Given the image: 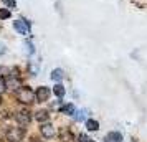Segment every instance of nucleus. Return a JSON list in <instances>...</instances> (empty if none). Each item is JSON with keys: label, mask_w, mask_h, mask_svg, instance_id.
I'll use <instances>...</instances> for the list:
<instances>
[{"label": "nucleus", "mask_w": 147, "mask_h": 142, "mask_svg": "<svg viewBox=\"0 0 147 142\" xmlns=\"http://www.w3.org/2000/svg\"><path fill=\"white\" fill-rule=\"evenodd\" d=\"M15 96H17V101L22 102V104H32V102H35V99H36L35 93L30 88H27V86H22V88H18Z\"/></svg>", "instance_id": "nucleus-1"}, {"label": "nucleus", "mask_w": 147, "mask_h": 142, "mask_svg": "<svg viewBox=\"0 0 147 142\" xmlns=\"http://www.w3.org/2000/svg\"><path fill=\"white\" fill-rule=\"evenodd\" d=\"M7 135L10 141L13 142H18L23 139V135H25V129L23 127H12L10 131H7Z\"/></svg>", "instance_id": "nucleus-2"}, {"label": "nucleus", "mask_w": 147, "mask_h": 142, "mask_svg": "<svg viewBox=\"0 0 147 142\" xmlns=\"http://www.w3.org/2000/svg\"><path fill=\"white\" fill-rule=\"evenodd\" d=\"M35 96H36V101L38 102H45L51 96V89L47 88V86H40V88L35 91Z\"/></svg>", "instance_id": "nucleus-3"}, {"label": "nucleus", "mask_w": 147, "mask_h": 142, "mask_svg": "<svg viewBox=\"0 0 147 142\" xmlns=\"http://www.w3.org/2000/svg\"><path fill=\"white\" fill-rule=\"evenodd\" d=\"M15 119H17V122L20 124V126H28L30 124V121H32V116H30V112L28 111H18L17 114H15Z\"/></svg>", "instance_id": "nucleus-4"}, {"label": "nucleus", "mask_w": 147, "mask_h": 142, "mask_svg": "<svg viewBox=\"0 0 147 142\" xmlns=\"http://www.w3.org/2000/svg\"><path fill=\"white\" fill-rule=\"evenodd\" d=\"M3 81H5L7 89H18V88H22V86H20V79H18V78H15L13 75H8Z\"/></svg>", "instance_id": "nucleus-5"}, {"label": "nucleus", "mask_w": 147, "mask_h": 142, "mask_svg": "<svg viewBox=\"0 0 147 142\" xmlns=\"http://www.w3.org/2000/svg\"><path fill=\"white\" fill-rule=\"evenodd\" d=\"M13 27L20 35H28L30 33V25H28L27 22H23V20H17L13 23Z\"/></svg>", "instance_id": "nucleus-6"}, {"label": "nucleus", "mask_w": 147, "mask_h": 142, "mask_svg": "<svg viewBox=\"0 0 147 142\" xmlns=\"http://www.w3.org/2000/svg\"><path fill=\"white\" fill-rule=\"evenodd\" d=\"M40 132H41V135H43L45 139H51V137L55 135V127L51 126V124H47V122H45V124L40 127Z\"/></svg>", "instance_id": "nucleus-7"}, {"label": "nucleus", "mask_w": 147, "mask_h": 142, "mask_svg": "<svg viewBox=\"0 0 147 142\" xmlns=\"http://www.w3.org/2000/svg\"><path fill=\"white\" fill-rule=\"evenodd\" d=\"M35 119L38 122H47L48 119H50V114H48V111H43V109H41V111H36V112H35Z\"/></svg>", "instance_id": "nucleus-8"}, {"label": "nucleus", "mask_w": 147, "mask_h": 142, "mask_svg": "<svg viewBox=\"0 0 147 142\" xmlns=\"http://www.w3.org/2000/svg\"><path fill=\"white\" fill-rule=\"evenodd\" d=\"M63 76H65V71L60 69V68H56V69L51 71V79H53V81H61V79H63Z\"/></svg>", "instance_id": "nucleus-9"}, {"label": "nucleus", "mask_w": 147, "mask_h": 142, "mask_svg": "<svg viewBox=\"0 0 147 142\" xmlns=\"http://www.w3.org/2000/svg\"><path fill=\"white\" fill-rule=\"evenodd\" d=\"M61 112H63V114H68V116H74V112H76V108H74L73 104L69 102V104H65V106L61 108Z\"/></svg>", "instance_id": "nucleus-10"}, {"label": "nucleus", "mask_w": 147, "mask_h": 142, "mask_svg": "<svg viewBox=\"0 0 147 142\" xmlns=\"http://www.w3.org/2000/svg\"><path fill=\"white\" fill-rule=\"evenodd\" d=\"M86 129H88V131H93V132H96V131L99 129V122L94 121V119H88V121H86Z\"/></svg>", "instance_id": "nucleus-11"}, {"label": "nucleus", "mask_w": 147, "mask_h": 142, "mask_svg": "<svg viewBox=\"0 0 147 142\" xmlns=\"http://www.w3.org/2000/svg\"><path fill=\"white\" fill-rule=\"evenodd\" d=\"M107 141H111V142H122V134L121 132H109L107 134Z\"/></svg>", "instance_id": "nucleus-12"}, {"label": "nucleus", "mask_w": 147, "mask_h": 142, "mask_svg": "<svg viewBox=\"0 0 147 142\" xmlns=\"http://www.w3.org/2000/svg\"><path fill=\"white\" fill-rule=\"evenodd\" d=\"M53 93H55L56 98H63V96H65V86H63V84H56L53 88Z\"/></svg>", "instance_id": "nucleus-13"}, {"label": "nucleus", "mask_w": 147, "mask_h": 142, "mask_svg": "<svg viewBox=\"0 0 147 142\" xmlns=\"http://www.w3.org/2000/svg\"><path fill=\"white\" fill-rule=\"evenodd\" d=\"M61 141L63 142H74V135L69 132V131H66V132H63L61 134Z\"/></svg>", "instance_id": "nucleus-14"}, {"label": "nucleus", "mask_w": 147, "mask_h": 142, "mask_svg": "<svg viewBox=\"0 0 147 142\" xmlns=\"http://www.w3.org/2000/svg\"><path fill=\"white\" fill-rule=\"evenodd\" d=\"M74 117H76V121H83V119L86 117V111L81 109V111H78V112H74Z\"/></svg>", "instance_id": "nucleus-15"}, {"label": "nucleus", "mask_w": 147, "mask_h": 142, "mask_svg": "<svg viewBox=\"0 0 147 142\" xmlns=\"http://www.w3.org/2000/svg\"><path fill=\"white\" fill-rule=\"evenodd\" d=\"M0 18H2V20H7V18H10V12H8V10H5V8H0Z\"/></svg>", "instance_id": "nucleus-16"}, {"label": "nucleus", "mask_w": 147, "mask_h": 142, "mask_svg": "<svg viewBox=\"0 0 147 142\" xmlns=\"http://www.w3.org/2000/svg\"><path fill=\"white\" fill-rule=\"evenodd\" d=\"M2 2H3L7 7H10V8H15V7H17V2H15V0H2Z\"/></svg>", "instance_id": "nucleus-17"}, {"label": "nucleus", "mask_w": 147, "mask_h": 142, "mask_svg": "<svg viewBox=\"0 0 147 142\" xmlns=\"http://www.w3.org/2000/svg\"><path fill=\"white\" fill-rule=\"evenodd\" d=\"M5 89H7V86H5V81H3V79H0V94H2Z\"/></svg>", "instance_id": "nucleus-18"}, {"label": "nucleus", "mask_w": 147, "mask_h": 142, "mask_svg": "<svg viewBox=\"0 0 147 142\" xmlns=\"http://www.w3.org/2000/svg\"><path fill=\"white\" fill-rule=\"evenodd\" d=\"M78 139H80V141H76V142H86L88 137H86L84 134H80V135H78Z\"/></svg>", "instance_id": "nucleus-19"}, {"label": "nucleus", "mask_w": 147, "mask_h": 142, "mask_svg": "<svg viewBox=\"0 0 147 142\" xmlns=\"http://www.w3.org/2000/svg\"><path fill=\"white\" fill-rule=\"evenodd\" d=\"M5 51H7V50H5V45H3V43L0 41V55H3Z\"/></svg>", "instance_id": "nucleus-20"}, {"label": "nucleus", "mask_w": 147, "mask_h": 142, "mask_svg": "<svg viewBox=\"0 0 147 142\" xmlns=\"http://www.w3.org/2000/svg\"><path fill=\"white\" fill-rule=\"evenodd\" d=\"M86 142H94L93 139H86Z\"/></svg>", "instance_id": "nucleus-21"}, {"label": "nucleus", "mask_w": 147, "mask_h": 142, "mask_svg": "<svg viewBox=\"0 0 147 142\" xmlns=\"http://www.w3.org/2000/svg\"><path fill=\"white\" fill-rule=\"evenodd\" d=\"M30 142H36V139H32V141H30Z\"/></svg>", "instance_id": "nucleus-22"}, {"label": "nucleus", "mask_w": 147, "mask_h": 142, "mask_svg": "<svg viewBox=\"0 0 147 142\" xmlns=\"http://www.w3.org/2000/svg\"><path fill=\"white\" fill-rule=\"evenodd\" d=\"M0 102H2V101H0Z\"/></svg>", "instance_id": "nucleus-23"}]
</instances>
